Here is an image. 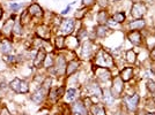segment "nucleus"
<instances>
[{"instance_id": "1", "label": "nucleus", "mask_w": 155, "mask_h": 115, "mask_svg": "<svg viewBox=\"0 0 155 115\" xmlns=\"http://www.w3.org/2000/svg\"><path fill=\"white\" fill-rule=\"evenodd\" d=\"M140 101H141V97L138 92H133L129 95L124 93L122 97V107H123L122 110L127 115H136L140 107Z\"/></svg>"}, {"instance_id": "2", "label": "nucleus", "mask_w": 155, "mask_h": 115, "mask_svg": "<svg viewBox=\"0 0 155 115\" xmlns=\"http://www.w3.org/2000/svg\"><path fill=\"white\" fill-rule=\"evenodd\" d=\"M94 62L98 67H105L109 69H112L114 67H116V61H115L114 57L110 54L109 51H105L104 48H100L95 53Z\"/></svg>"}, {"instance_id": "3", "label": "nucleus", "mask_w": 155, "mask_h": 115, "mask_svg": "<svg viewBox=\"0 0 155 115\" xmlns=\"http://www.w3.org/2000/svg\"><path fill=\"white\" fill-rule=\"evenodd\" d=\"M147 12H148V7H147L145 1L132 2L131 11H130V14H131L132 19H145Z\"/></svg>"}, {"instance_id": "4", "label": "nucleus", "mask_w": 155, "mask_h": 115, "mask_svg": "<svg viewBox=\"0 0 155 115\" xmlns=\"http://www.w3.org/2000/svg\"><path fill=\"white\" fill-rule=\"evenodd\" d=\"M109 89L112 93V96L116 99H119L125 93V83L122 81V78L119 76H114L111 79V86Z\"/></svg>"}, {"instance_id": "5", "label": "nucleus", "mask_w": 155, "mask_h": 115, "mask_svg": "<svg viewBox=\"0 0 155 115\" xmlns=\"http://www.w3.org/2000/svg\"><path fill=\"white\" fill-rule=\"evenodd\" d=\"M94 70H95V77H96L98 83H109L114 77L112 76V71L109 68L94 66Z\"/></svg>"}, {"instance_id": "6", "label": "nucleus", "mask_w": 155, "mask_h": 115, "mask_svg": "<svg viewBox=\"0 0 155 115\" xmlns=\"http://www.w3.org/2000/svg\"><path fill=\"white\" fill-rule=\"evenodd\" d=\"M138 70H139V67L137 68V66H125L119 70L118 76L122 78V81L124 83H129L132 79L136 78Z\"/></svg>"}, {"instance_id": "7", "label": "nucleus", "mask_w": 155, "mask_h": 115, "mask_svg": "<svg viewBox=\"0 0 155 115\" xmlns=\"http://www.w3.org/2000/svg\"><path fill=\"white\" fill-rule=\"evenodd\" d=\"M95 48H94V42L91 39L84 40V43L81 44V51H80V58L87 60L91 59L93 55H95Z\"/></svg>"}, {"instance_id": "8", "label": "nucleus", "mask_w": 155, "mask_h": 115, "mask_svg": "<svg viewBox=\"0 0 155 115\" xmlns=\"http://www.w3.org/2000/svg\"><path fill=\"white\" fill-rule=\"evenodd\" d=\"M66 66H67V60L65 59V55L59 54L54 59V66H53V73L58 77L64 76L66 71Z\"/></svg>"}, {"instance_id": "9", "label": "nucleus", "mask_w": 155, "mask_h": 115, "mask_svg": "<svg viewBox=\"0 0 155 115\" xmlns=\"http://www.w3.org/2000/svg\"><path fill=\"white\" fill-rule=\"evenodd\" d=\"M75 28V20L74 19H64L61 20L60 24H59V31L60 35L63 36H68L72 35Z\"/></svg>"}, {"instance_id": "10", "label": "nucleus", "mask_w": 155, "mask_h": 115, "mask_svg": "<svg viewBox=\"0 0 155 115\" xmlns=\"http://www.w3.org/2000/svg\"><path fill=\"white\" fill-rule=\"evenodd\" d=\"M127 31H143L147 28L146 19H132L126 23Z\"/></svg>"}, {"instance_id": "11", "label": "nucleus", "mask_w": 155, "mask_h": 115, "mask_svg": "<svg viewBox=\"0 0 155 115\" xmlns=\"http://www.w3.org/2000/svg\"><path fill=\"white\" fill-rule=\"evenodd\" d=\"M126 37L134 47H142V45L145 44V37L142 35V31H127Z\"/></svg>"}, {"instance_id": "12", "label": "nucleus", "mask_w": 155, "mask_h": 115, "mask_svg": "<svg viewBox=\"0 0 155 115\" xmlns=\"http://www.w3.org/2000/svg\"><path fill=\"white\" fill-rule=\"evenodd\" d=\"M71 109H72V113H74V114L89 115V109H88V107H87V106L84 105V102L82 101V100H80V99L74 100V101L72 102Z\"/></svg>"}, {"instance_id": "13", "label": "nucleus", "mask_w": 155, "mask_h": 115, "mask_svg": "<svg viewBox=\"0 0 155 115\" xmlns=\"http://www.w3.org/2000/svg\"><path fill=\"white\" fill-rule=\"evenodd\" d=\"M87 92H88V96H95L101 98L102 97V92H103V89L101 88L100 83L97 81H91L89 83L87 84Z\"/></svg>"}, {"instance_id": "14", "label": "nucleus", "mask_w": 155, "mask_h": 115, "mask_svg": "<svg viewBox=\"0 0 155 115\" xmlns=\"http://www.w3.org/2000/svg\"><path fill=\"white\" fill-rule=\"evenodd\" d=\"M80 66H81V61L79 59H72V60H70L67 62V66H66L65 75L67 77H71L72 75H74L80 69Z\"/></svg>"}, {"instance_id": "15", "label": "nucleus", "mask_w": 155, "mask_h": 115, "mask_svg": "<svg viewBox=\"0 0 155 115\" xmlns=\"http://www.w3.org/2000/svg\"><path fill=\"white\" fill-rule=\"evenodd\" d=\"M124 61L129 66L138 64V52L134 48H129L124 52Z\"/></svg>"}, {"instance_id": "16", "label": "nucleus", "mask_w": 155, "mask_h": 115, "mask_svg": "<svg viewBox=\"0 0 155 115\" xmlns=\"http://www.w3.org/2000/svg\"><path fill=\"white\" fill-rule=\"evenodd\" d=\"M80 43L81 42L78 39L77 36L68 35L65 38V48H67L68 51H74V50H77L78 47L80 46Z\"/></svg>"}, {"instance_id": "17", "label": "nucleus", "mask_w": 155, "mask_h": 115, "mask_svg": "<svg viewBox=\"0 0 155 115\" xmlns=\"http://www.w3.org/2000/svg\"><path fill=\"white\" fill-rule=\"evenodd\" d=\"M46 58V51L44 48H39L36 55L34 58V67L35 68H41L43 64H44V61H45Z\"/></svg>"}, {"instance_id": "18", "label": "nucleus", "mask_w": 155, "mask_h": 115, "mask_svg": "<svg viewBox=\"0 0 155 115\" xmlns=\"http://www.w3.org/2000/svg\"><path fill=\"white\" fill-rule=\"evenodd\" d=\"M102 99H103V102H104V106H112L115 101H116V98L112 96V93H111V91H110L109 88H105L103 89V92H102V97H101Z\"/></svg>"}, {"instance_id": "19", "label": "nucleus", "mask_w": 155, "mask_h": 115, "mask_svg": "<svg viewBox=\"0 0 155 115\" xmlns=\"http://www.w3.org/2000/svg\"><path fill=\"white\" fill-rule=\"evenodd\" d=\"M46 93H48V91L41 86L39 89H37L35 91V93L31 96V100L35 104H41V102H43V100L45 99Z\"/></svg>"}, {"instance_id": "20", "label": "nucleus", "mask_w": 155, "mask_h": 115, "mask_svg": "<svg viewBox=\"0 0 155 115\" xmlns=\"http://www.w3.org/2000/svg\"><path fill=\"white\" fill-rule=\"evenodd\" d=\"M109 14H108V11L107 9H100L98 12H97V15H96V22L98 26H107V22H108V20H109Z\"/></svg>"}, {"instance_id": "21", "label": "nucleus", "mask_w": 155, "mask_h": 115, "mask_svg": "<svg viewBox=\"0 0 155 115\" xmlns=\"http://www.w3.org/2000/svg\"><path fill=\"white\" fill-rule=\"evenodd\" d=\"M94 32H95L96 38L103 39V38H105V37H108V35L111 32V30H110L107 26H98V24H97V26H95V31Z\"/></svg>"}, {"instance_id": "22", "label": "nucleus", "mask_w": 155, "mask_h": 115, "mask_svg": "<svg viewBox=\"0 0 155 115\" xmlns=\"http://www.w3.org/2000/svg\"><path fill=\"white\" fill-rule=\"evenodd\" d=\"M27 12H28L29 15H31V16H36V17L43 16V8L39 6L38 4H31L30 6L28 7Z\"/></svg>"}, {"instance_id": "23", "label": "nucleus", "mask_w": 155, "mask_h": 115, "mask_svg": "<svg viewBox=\"0 0 155 115\" xmlns=\"http://www.w3.org/2000/svg\"><path fill=\"white\" fill-rule=\"evenodd\" d=\"M91 112L93 115H108L107 114V108L102 104H93L91 106Z\"/></svg>"}, {"instance_id": "24", "label": "nucleus", "mask_w": 155, "mask_h": 115, "mask_svg": "<svg viewBox=\"0 0 155 115\" xmlns=\"http://www.w3.org/2000/svg\"><path fill=\"white\" fill-rule=\"evenodd\" d=\"M51 35V30L50 28H48L46 26H41L37 29V36L41 39H44V40H49V37Z\"/></svg>"}, {"instance_id": "25", "label": "nucleus", "mask_w": 155, "mask_h": 115, "mask_svg": "<svg viewBox=\"0 0 155 115\" xmlns=\"http://www.w3.org/2000/svg\"><path fill=\"white\" fill-rule=\"evenodd\" d=\"M111 17L115 20L117 23H119V24H122V26L126 23V13H125L124 11H118V12L112 13Z\"/></svg>"}, {"instance_id": "26", "label": "nucleus", "mask_w": 155, "mask_h": 115, "mask_svg": "<svg viewBox=\"0 0 155 115\" xmlns=\"http://www.w3.org/2000/svg\"><path fill=\"white\" fill-rule=\"evenodd\" d=\"M65 96H66V100L67 101L73 102L75 100V98H77V89L75 88H68V89L66 90Z\"/></svg>"}, {"instance_id": "27", "label": "nucleus", "mask_w": 155, "mask_h": 115, "mask_svg": "<svg viewBox=\"0 0 155 115\" xmlns=\"http://www.w3.org/2000/svg\"><path fill=\"white\" fill-rule=\"evenodd\" d=\"M54 46H56V48L59 50V51L65 50V37L63 35L56 36V38H54Z\"/></svg>"}, {"instance_id": "28", "label": "nucleus", "mask_w": 155, "mask_h": 115, "mask_svg": "<svg viewBox=\"0 0 155 115\" xmlns=\"http://www.w3.org/2000/svg\"><path fill=\"white\" fill-rule=\"evenodd\" d=\"M87 11H88V7H82V8H80V9H77V11H75V14H74V17H75L78 21H81L82 19L86 17Z\"/></svg>"}, {"instance_id": "29", "label": "nucleus", "mask_w": 155, "mask_h": 115, "mask_svg": "<svg viewBox=\"0 0 155 115\" xmlns=\"http://www.w3.org/2000/svg\"><path fill=\"white\" fill-rule=\"evenodd\" d=\"M13 26H14V21L13 20H7L6 22L4 23V26H2V31L4 33H11V32L13 31Z\"/></svg>"}, {"instance_id": "30", "label": "nucleus", "mask_w": 155, "mask_h": 115, "mask_svg": "<svg viewBox=\"0 0 155 115\" xmlns=\"http://www.w3.org/2000/svg\"><path fill=\"white\" fill-rule=\"evenodd\" d=\"M13 50V46L11 44V42H8V40H4L2 43H1V52L4 53V54H9Z\"/></svg>"}, {"instance_id": "31", "label": "nucleus", "mask_w": 155, "mask_h": 115, "mask_svg": "<svg viewBox=\"0 0 155 115\" xmlns=\"http://www.w3.org/2000/svg\"><path fill=\"white\" fill-rule=\"evenodd\" d=\"M145 109L146 110H155V101L152 96L145 99Z\"/></svg>"}, {"instance_id": "32", "label": "nucleus", "mask_w": 155, "mask_h": 115, "mask_svg": "<svg viewBox=\"0 0 155 115\" xmlns=\"http://www.w3.org/2000/svg\"><path fill=\"white\" fill-rule=\"evenodd\" d=\"M146 90L149 95L155 93V79H147L146 81Z\"/></svg>"}, {"instance_id": "33", "label": "nucleus", "mask_w": 155, "mask_h": 115, "mask_svg": "<svg viewBox=\"0 0 155 115\" xmlns=\"http://www.w3.org/2000/svg\"><path fill=\"white\" fill-rule=\"evenodd\" d=\"M107 26L109 28L110 30L112 31V30H115V29H118V28H122V24H119V23H117L115 20L112 19L111 16L109 17L108 20V22H107Z\"/></svg>"}, {"instance_id": "34", "label": "nucleus", "mask_w": 155, "mask_h": 115, "mask_svg": "<svg viewBox=\"0 0 155 115\" xmlns=\"http://www.w3.org/2000/svg\"><path fill=\"white\" fill-rule=\"evenodd\" d=\"M54 59L56 58L51 57V55H46L45 58V61H44V67H45L46 69H49V68H53V66H54Z\"/></svg>"}, {"instance_id": "35", "label": "nucleus", "mask_w": 155, "mask_h": 115, "mask_svg": "<svg viewBox=\"0 0 155 115\" xmlns=\"http://www.w3.org/2000/svg\"><path fill=\"white\" fill-rule=\"evenodd\" d=\"M20 84H21V79L16 77V78H14L13 81L11 82V84H9V86H11V89L13 90V91H15V92H19Z\"/></svg>"}, {"instance_id": "36", "label": "nucleus", "mask_w": 155, "mask_h": 115, "mask_svg": "<svg viewBox=\"0 0 155 115\" xmlns=\"http://www.w3.org/2000/svg\"><path fill=\"white\" fill-rule=\"evenodd\" d=\"M51 83H52V79L50 76H46L45 78H44V81L42 82V88L43 89H45L46 91H50V89H51Z\"/></svg>"}, {"instance_id": "37", "label": "nucleus", "mask_w": 155, "mask_h": 115, "mask_svg": "<svg viewBox=\"0 0 155 115\" xmlns=\"http://www.w3.org/2000/svg\"><path fill=\"white\" fill-rule=\"evenodd\" d=\"M29 92V85L26 81H21V84H20V89H19V93H28Z\"/></svg>"}, {"instance_id": "38", "label": "nucleus", "mask_w": 155, "mask_h": 115, "mask_svg": "<svg viewBox=\"0 0 155 115\" xmlns=\"http://www.w3.org/2000/svg\"><path fill=\"white\" fill-rule=\"evenodd\" d=\"M22 23L20 22V20H16V22L14 23V26H13V31L16 33V35H21L22 33Z\"/></svg>"}, {"instance_id": "39", "label": "nucleus", "mask_w": 155, "mask_h": 115, "mask_svg": "<svg viewBox=\"0 0 155 115\" xmlns=\"http://www.w3.org/2000/svg\"><path fill=\"white\" fill-rule=\"evenodd\" d=\"M56 91H57L58 99H61V98L65 96V93H66V88H65L64 85H60V86H58V88L56 89Z\"/></svg>"}, {"instance_id": "40", "label": "nucleus", "mask_w": 155, "mask_h": 115, "mask_svg": "<svg viewBox=\"0 0 155 115\" xmlns=\"http://www.w3.org/2000/svg\"><path fill=\"white\" fill-rule=\"evenodd\" d=\"M149 60L152 64H155V46L149 50Z\"/></svg>"}, {"instance_id": "41", "label": "nucleus", "mask_w": 155, "mask_h": 115, "mask_svg": "<svg viewBox=\"0 0 155 115\" xmlns=\"http://www.w3.org/2000/svg\"><path fill=\"white\" fill-rule=\"evenodd\" d=\"M9 7H11V9L13 11V12H16V11H19L20 8L22 7L21 4H15V2H11L9 4Z\"/></svg>"}, {"instance_id": "42", "label": "nucleus", "mask_w": 155, "mask_h": 115, "mask_svg": "<svg viewBox=\"0 0 155 115\" xmlns=\"http://www.w3.org/2000/svg\"><path fill=\"white\" fill-rule=\"evenodd\" d=\"M96 2V0H82V5L84 7H91Z\"/></svg>"}, {"instance_id": "43", "label": "nucleus", "mask_w": 155, "mask_h": 115, "mask_svg": "<svg viewBox=\"0 0 155 115\" xmlns=\"http://www.w3.org/2000/svg\"><path fill=\"white\" fill-rule=\"evenodd\" d=\"M71 7H72L71 5H70V6H67L60 14H61V15H66V14H68L70 12H71Z\"/></svg>"}, {"instance_id": "44", "label": "nucleus", "mask_w": 155, "mask_h": 115, "mask_svg": "<svg viewBox=\"0 0 155 115\" xmlns=\"http://www.w3.org/2000/svg\"><path fill=\"white\" fill-rule=\"evenodd\" d=\"M145 115H155V110H146Z\"/></svg>"}, {"instance_id": "45", "label": "nucleus", "mask_w": 155, "mask_h": 115, "mask_svg": "<svg viewBox=\"0 0 155 115\" xmlns=\"http://www.w3.org/2000/svg\"><path fill=\"white\" fill-rule=\"evenodd\" d=\"M114 115H127L125 112H123V110H118V112H116Z\"/></svg>"}, {"instance_id": "46", "label": "nucleus", "mask_w": 155, "mask_h": 115, "mask_svg": "<svg viewBox=\"0 0 155 115\" xmlns=\"http://www.w3.org/2000/svg\"><path fill=\"white\" fill-rule=\"evenodd\" d=\"M1 16H2V9H1V7H0V19H1Z\"/></svg>"}, {"instance_id": "47", "label": "nucleus", "mask_w": 155, "mask_h": 115, "mask_svg": "<svg viewBox=\"0 0 155 115\" xmlns=\"http://www.w3.org/2000/svg\"><path fill=\"white\" fill-rule=\"evenodd\" d=\"M136 1H143V0H133V2H136Z\"/></svg>"}, {"instance_id": "48", "label": "nucleus", "mask_w": 155, "mask_h": 115, "mask_svg": "<svg viewBox=\"0 0 155 115\" xmlns=\"http://www.w3.org/2000/svg\"><path fill=\"white\" fill-rule=\"evenodd\" d=\"M154 64V67H153V68H154V71H155V64Z\"/></svg>"}]
</instances>
